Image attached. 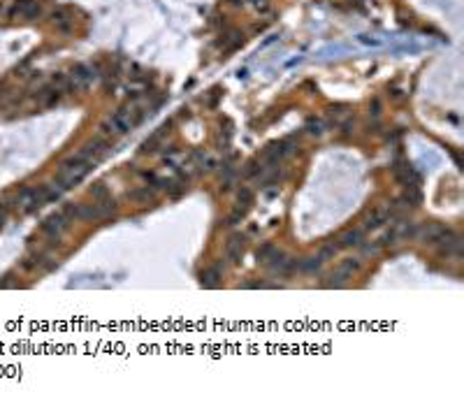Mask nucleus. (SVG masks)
<instances>
[{"label": "nucleus", "mask_w": 464, "mask_h": 406, "mask_svg": "<svg viewBox=\"0 0 464 406\" xmlns=\"http://www.w3.org/2000/svg\"><path fill=\"white\" fill-rule=\"evenodd\" d=\"M142 119H144V112H142V109H137V107H121V109H116L109 119L102 121L100 133L102 135H125V133H130Z\"/></svg>", "instance_id": "f257e3e1"}, {"label": "nucleus", "mask_w": 464, "mask_h": 406, "mask_svg": "<svg viewBox=\"0 0 464 406\" xmlns=\"http://www.w3.org/2000/svg\"><path fill=\"white\" fill-rule=\"evenodd\" d=\"M116 212V200L112 195L100 197L96 204H79V221H102Z\"/></svg>", "instance_id": "f03ea898"}, {"label": "nucleus", "mask_w": 464, "mask_h": 406, "mask_svg": "<svg viewBox=\"0 0 464 406\" xmlns=\"http://www.w3.org/2000/svg\"><path fill=\"white\" fill-rule=\"evenodd\" d=\"M98 65H86V63H77L68 74V91H84L88 89L93 81L98 79Z\"/></svg>", "instance_id": "7ed1b4c3"}, {"label": "nucleus", "mask_w": 464, "mask_h": 406, "mask_svg": "<svg viewBox=\"0 0 464 406\" xmlns=\"http://www.w3.org/2000/svg\"><path fill=\"white\" fill-rule=\"evenodd\" d=\"M434 246H439V251L443 256H460L462 253V237L457 232H453L450 228H443L441 235L437 237V241H434Z\"/></svg>", "instance_id": "20e7f679"}, {"label": "nucleus", "mask_w": 464, "mask_h": 406, "mask_svg": "<svg viewBox=\"0 0 464 406\" xmlns=\"http://www.w3.org/2000/svg\"><path fill=\"white\" fill-rule=\"evenodd\" d=\"M12 19H26V21H35L42 17V5L37 0H14V5L9 9Z\"/></svg>", "instance_id": "39448f33"}, {"label": "nucleus", "mask_w": 464, "mask_h": 406, "mask_svg": "<svg viewBox=\"0 0 464 406\" xmlns=\"http://www.w3.org/2000/svg\"><path fill=\"white\" fill-rule=\"evenodd\" d=\"M112 151V144L107 140H102V137H96V140H91V142H86L84 146H81V151H79V156L81 158H86V160H91L93 165H96L100 158H105L107 153Z\"/></svg>", "instance_id": "423d86ee"}, {"label": "nucleus", "mask_w": 464, "mask_h": 406, "mask_svg": "<svg viewBox=\"0 0 464 406\" xmlns=\"http://www.w3.org/2000/svg\"><path fill=\"white\" fill-rule=\"evenodd\" d=\"M70 225V221L63 216V214H51L47 221L42 223V232L44 235H49V239H51V244H58V239H61V232L65 228Z\"/></svg>", "instance_id": "0eeeda50"}, {"label": "nucleus", "mask_w": 464, "mask_h": 406, "mask_svg": "<svg viewBox=\"0 0 464 406\" xmlns=\"http://www.w3.org/2000/svg\"><path fill=\"white\" fill-rule=\"evenodd\" d=\"M244 251H246V235H242V232L230 235L228 244H225V258H228L230 263H239V258H242Z\"/></svg>", "instance_id": "6e6552de"}, {"label": "nucleus", "mask_w": 464, "mask_h": 406, "mask_svg": "<svg viewBox=\"0 0 464 406\" xmlns=\"http://www.w3.org/2000/svg\"><path fill=\"white\" fill-rule=\"evenodd\" d=\"M443 228H446V225H439V223H425V225H418V228H415V239H418L420 244H434Z\"/></svg>", "instance_id": "1a4fd4ad"}, {"label": "nucleus", "mask_w": 464, "mask_h": 406, "mask_svg": "<svg viewBox=\"0 0 464 406\" xmlns=\"http://www.w3.org/2000/svg\"><path fill=\"white\" fill-rule=\"evenodd\" d=\"M388 221H390V209H388V207L376 209V212H371L367 218H365V230H378V228H383Z\"/></svg>", "instance_id": "9d476101"}, {"label": "nucleus", "mask_w": 464, "mask_h": 406, "mask_svg": "<svg viewBox=\"0 0 464 406\" xmlns=\"http://www.w3.org/2000/svg\"><path fill=\"white\" fill-rule=\"evenodd\" d=\"M125 197H128V200H132V202H137V204H153V202H156V193L151 191L149 186H142V188L128 191V193H125Z\"/></svg>", "instance_id": "9b49d317"}, {"label": "nucleus", "mask_w": 464, "mask_h": 406, "mask_svg": "<svg viewBox=\"0 0 464 406\" xmlns=\"http://www.w3.org/2000/svg\"><path fill=\"white\" fill-rule=\"evenodd\" d=\"M51 24H53V28L61 30V33H70L72 30V19H70V14H68V9H53Z\"/></svg>", "instance_id": "f8f14e48"}, {"label": "nucleus", "mask_w": 464, "mask_h": 406, "mask_svg": "<svg viewBox=\"0 0 464 406\" xmlns=\"http://www.w3.org/2000/svg\"><path fill=\"white\" fill-rule=\"evenodd\" d=\"M406 191H404V195L399 197V204L402 207H418V204L422 202V193L418 186H404Z\"/></svg>", "instance_id": "ddd939ff"}, {"label": "nucleus", "mask_w": 464, "mask_h": 406, "mask_svg": "<svg viewBox=\"0 0 464 406\" xmlns=\"http://www.w3.org/2000/svg\"><path fill=\"white\" fill-rule=\"evenodd\" d=\"M362 244V230H348L337 239V248H353Z\"/></svg>", "instance_id": "4468645a"}, {"label": "nucleus", "mask_w": 464, "mask_h": 406, "mask_svg": "<svg viewBox=\"0 0 464 406\" xmlns=\"http://www.w3.org/2000/svg\"><path fill=\"white\" fill-rule=\"evenodd\" d=\"M219 279H220V267H211V269H207V272L200 276V281L204 288H216L219 286Z\"/></svg>", "instance_id": "2eb2a0df"}, {"label": "nucleus", "mask_w": 464, "mask_h": 406, "mask_svg": "<svg viewBox=\"0 0 464 406\" xmlns=\"http://www.w3.org/2000/svg\"><path fill=\"white\" fill-rule=\"evenodd\" d=\"M260 172H263V163H260V158H251L244 167H242V177L253 179V177H260Z\"/></svg>", "instance_id": "dca6fc26"}, {"label": "nucleus", "mask_w": 464, "mask_h": 406, "mask_svg": "<svg viewBox=\"0 0 464 406\" xmlns=\"http://www.w3.org/2000/svg\"><path fill=\"white\" fill-rule=\"evenodd\" d=\"M323 267V260H320V256H314V258H302L299 260V272H307V274H311V272H318Z\"/></svg>", "instance_id": "f3484780"}, {"label": "nucleus", "mask_w": 464, "mask_h": 406, "mask_svg": "<svg viewBox=\"0 0 464 406\" xmlns=\"http://www.w3.org/2000/svg\"><path fill=\"white\" fill-rule=\"evenodd\" d=\"M237 202L242 204V209H248L251 204H253V191L248 188V186H242L239 191H237Z\"/></svg>", "instance_id": "a211bd4d"}, {"label": "nucleus", "mask_w": 464, "mask_h": 406, "mask_svg": "<svg viewBox=\"0 0 464 406\" xmlns=\"http://www.w3.org/2000/svg\"><path fill=\"white\" fill-rule=\"evenodd\" d=\"M346 281H348V276L343 272H332L330 276H327V281H325V288H342V286H346Z\"/></svg>", "instance_id": "6ab92c4d"}, {"label": "nucleus", "mask_w": 464, "mask_h": 406, "mask_svg": "<svg viewBox=\"0 0 464 406\" xmlns=\"http://www.w3.org/2000/svg\"><path fill=\"white\" fill-rule=\"evenodd\" d=\"M358 267H360V260H358V258H346V260H342V265L337 267V269H339V272H343L346 276H350V274L355 272Z\"/></svg>", "instance_id": "aec40b11"}, {"label": "nucleus", "mask_w": 464, "mask_h": 406, "mask_svg": "<svg viewBox=\"0 0 464 406\" xmlns=\"http://www.w3.org/2000/svg\"><path fill=\"white\" fill-rule=\"evenodd\" d=\"M307 133L311 135H323L325 133V123L320 119H309L307 121Z\"/></svg>", "instance_id": "412c9836"}, {"label": "nucleus", "mask_w": 464, "mask_h": 406, "mask_svg": "<svg viewBox=\"0 0 464 406\" xmlns=\"http://www.w3.org/2000/svg\"><path fill=\"white\" fill-rule=\"evenodd\" d=\"M271 251H274V244H269V241H265L263 246L258 248V253H255V258H258V263H267V258L271 256Z\"/></svg>", "instance_id": "4be33fe9"}, {"label": "nucleus", "mask_w": 464, "mask_h": 406, "mask_svg": "<svg viewBox=\"0 0 464 406\" xmlns=\"http://www.w3.org/2000/svg\"><path fill=\"white\" fill-rule=\"evenodd\" d=\"M63 216L68 218V221H72V218H79V204H74V202H68L65 207H63Z\"/></svg>", "instance_id": "5701e85b"}, {"label": "nucleus", "mask_w": 464, "mask_h": 406, "mask_svg": "<svg viewBox=\"0 0 464 406\" xmlns=\"http://www.w3.org/2000/svg\"><path fill=\"white\" fill-rule=\"evenodd\" d=\"M88 193L93 195L96 200H100V197H105V195H109V191H107V186L102 184V181H98V184L91 186V191H88Z\"/></svg>", "instance_id": "b1692460"}, {"label": "nucleus", "mask_w": 464, "mask_h": 406, "mask_svg": "<svg viewBox=\"0 0 464 406\" xmlns=\"http://www.w3.org/2000/svg\"><path fill=\"white\" fill-rule=\"evenodd\" d=\"M219 97H220V89L216 86V89H211V91H209V100H207V105L214 107V105H216V100H219Z\"/></svg>", "instance_id": "393cba45"}, {"label": "nucleus", "mask_w": 464, "mask_h": 406, "mask_svg": "<svg viewBox=\"0 0 464 406\" xmlns=\"http://www.w3.org/2000/svg\"><path fill=\"white\" fill-rule=\"evenodd\" d=\"M369 114H371V116H378V114H381V100H374V102L369 105Z\"/></svg>", "instance_id": "a878e982"}, {"label": "nucleus", "mask_w": 464, "mask_h": 406, "mask_svg": "<svg viewBox=\"0 0 464 406\" xmlns=\"http://www.w3.org/2000/svg\"><path fill=\"white\" fill-rule=\"evenodd\" d=\"M251 5H253L255 9H263V12L269 7V2H267V0H251Z\"/></svg>", "instance_id": "bb28decb"}, {"label": "nucleus", "mask_w": 464, "mask_h": 406, "mask_svg": "<svg viewBox=\"0 0 464 406\" xmlns=\"http://www.w3.org/2000/svg\"><path fill=\"white\" fill-rule=\"evenodd\" d=\"M353 125H355V121H346V123L342 125V133H343V135H350V130H353Z\"/></svg>", "instance_id": "cd10ccee"}, {"label": "nucleus", "mask_w": 464, "mask_h": 406, "mask_svg": "<svg viewBox=\"0 0 464 406\" xmlns=\"http://www.w3.org/2000/svg\"><path fill=\"white\" fill-rule=\"evenodd\" d=\"M5 218H7V216H5V209H0V228L5 225Z\"/></svg>", "instance_id": "c85d7f7f"}, {"label": "nucleus", "mask_w": 464, "mask_h": 406, "mask_svg": "<svg viewBox=\"0 0 464 406\" xmlns=\"http://www.w3.org/2000/svg\"><path fill=\"white\" fill-rule=\"evenodd\" d=\"M230 2H232V5H242L244 0H230Z\"/></svg>", "instance_id": "c756f323"}]
</instances>
